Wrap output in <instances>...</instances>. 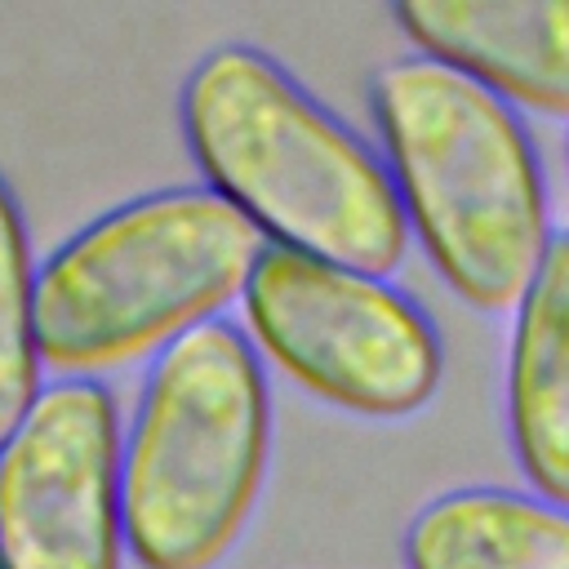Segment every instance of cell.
Returning a JSON list of instances; mask_svg holds the SVG:
<instances>
[{"mask_svg":"<svg viewBox=\"0 0 569 569\" xmlns=\"http://www.w3.org/2000/svg\"><path fill=\"white\" fill-rule=\"evenodd\" d=\"M120 413L102 378H53L0 445V569H124Z\"/></svg>","mask_w":569,"mask_h":569,"instance_id":"8992f818","label":"cell"},{"mask_svg":"<svg viewBox=\"0 0 569 569\" xmlns=\"http://www.w3.org/2000/svg\"><path fill=\"white\" fill-rule=\"evenodd\" d=\"M40 338H36V262L13 191L0 178V445L18 431L40 396Z\"/></svg>","mask_w":569,"mask_h":569,"instance_id":"30bf717a","label":"cell"},{"mask_svg":"<svg viewBox=\"0 0 569 569\" xmlns=\"http://www.w3.org/2000/svg\"><path fill=\"white\" fill-rule=\"evenodd\" d=\"M396 27L511 111L569 120V0H400Z\"/></svg>","mask_w":569,"mask_h":569,"instance_id":"52a82bcc","label":"cell"},{"mask_svg":"<svg viewBox=\"0 0 569 569\" xmlns=\"http://www.w3.org/2000/svg\"><path fill=\"white\" fill-rule=\"evenodd\" d=\"M182 138L204 187L267 244L391 276L409 222L373 147L253 44L209 49L182 80Z\"/></svg>","mask_w":569,"mask_h":569,"instance_id":"6da1fadb","label":"cell"},{"mask_svg":"<svg viewBox=\"0 0 569 569\" xmlns=\"http://www.w3.org/2000/svg\"><path fill=\"white\" fill-rule=\"evenodd\" d=\"M409 569H569V507L471 485L436 493L405 525Z\"/></svg>","mask_w":569,"mask_h":569,"instance_id":"9c48e42d","label":"cell"},{"mask_svg":"<svg viewBox=\"0 0 569 569\" xmlns=\"http://www.w3.org/2000/svg\"><path fill=\"white\" fill-rule=\"evenodd\" d=\"M240 311L258 356L347 413L409 418L440 387V333L387 276L267 244Z\"/></svg>","mask_w":569,"mask_h":569,"instance_id":"5b68a950","label":"cell"},{"mask_svg":"<svg viewBox=\"0 0 569 569\" xmlns=\"http://www.w3.org/2000/svg\"><path fill=\"white\" fill-rule=\"evenodd\" d=\"M507 431L538 498L569 507V227H560L516 302L507 356Z\"/></svg>","mask_w":569,"mask_h":569,"instance_id":"ba28073f","label":"cell"},{"mask_svg":"<svg viewBox=\"0 0 569 569\" xmlns=\"http://www.w3.org/2000/svg\"><path fill=\"white\" fill-rule=\"evenodd\" d=\"M267 240L209 187H169L107 209L36 262L40 360L98 378L240 302Z\"/></svg>","mask_w":569,"mask_h":569,"instance_id":"3957f363","label":"cell"},{"mask_svg":"<svg viewBox=\"0 0 569 569\" xmlns=\"http://www.w3.org/2000/svg\"><path fill=\"white\" fill-rule=\"evenodd\" d=\"M369 98L382 164L436 276L480 311H516L556 236L520 116L422 53L387 62Z\"/></svg>","mask_w":569,"mask_h":569,"instance_id":"7a4b0ae2","label":"cell"},{"mask_svg":"<svg viewBox=\"0 0 569 569\" xmlns=\"http://www.w3.org/2000/svg\"><path fill=\"white\" fill-rule=\"evenodd\" d=\"M271 458L262 356L204 320L151 356L120 440L124 542L142 569H213L240 542Z\"/></svg>","mask_w":569,"mask_h":569,"instance_id":"277c9868","label":"cell"}]
</instances>
